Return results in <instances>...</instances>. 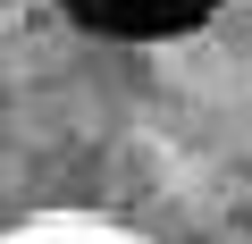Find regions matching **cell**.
I'll list each match as a JSON object with an SVG mask.
<instances>
[{
    "mask_svg": "<svg viewBox=\"0 0 252 244\" xmlns=\"http://www.w3.org/2000/svg\"><path fill=\"white\" fill-rule=\"evenodd\" d=\"M59 9L93 34H177L193 17H210V0H59Z\"/></svg>",
    "mask_w": 252,
    "mask_h": 244,
    "instance_id": "1",
    "label": "cell"
},
{
    "mask_svg": "<svg viewBox=\"0 0 252 244\" xmlns=\"http://www.w3.org/2000/svg\"><path fill=\"white\" fill-rule=\"evenodd\" d=\"M0 244H143V236L101 227V219H26V227H9Z\"/></svg>",
    "mask_w": 252,
    "mask_h": 244,
    "instance_id": "2",
    "label": "cell"
}]
</instances>
